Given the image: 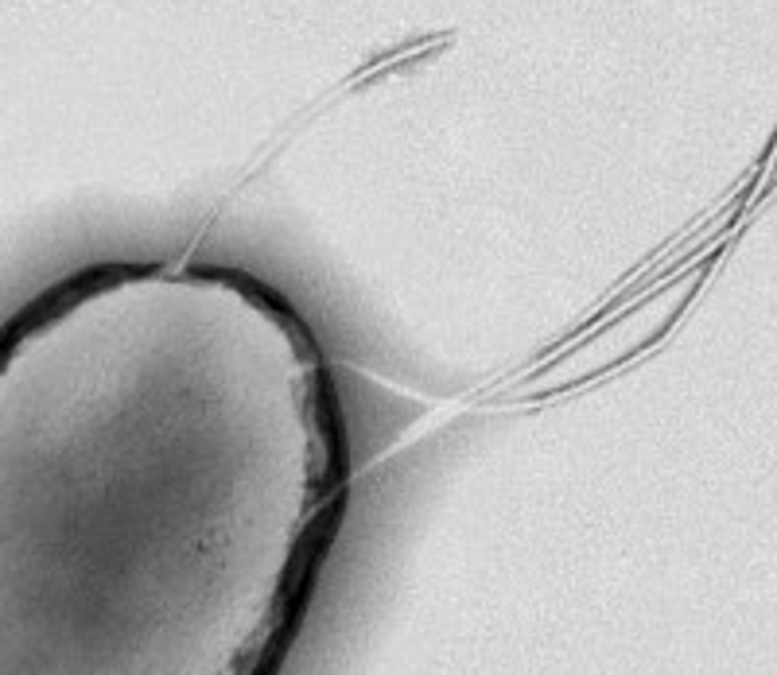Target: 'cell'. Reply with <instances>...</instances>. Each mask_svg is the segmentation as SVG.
Instances as JSON below:
<instances>
[{"instance_id":"1","label":"cell","mask_w":777,"mask_h":675,"mask_svg":"<svg viewBox=\"0 0 777 675\" xmlns=\"http://www.w3.org/2000/svg\"><path fill=\"white\" fill-rule=\"evenodd\" d=\"M347 490L284 291L199 260L66 283L0 342V675H280Z\"/></svg>"}]
</instances>
